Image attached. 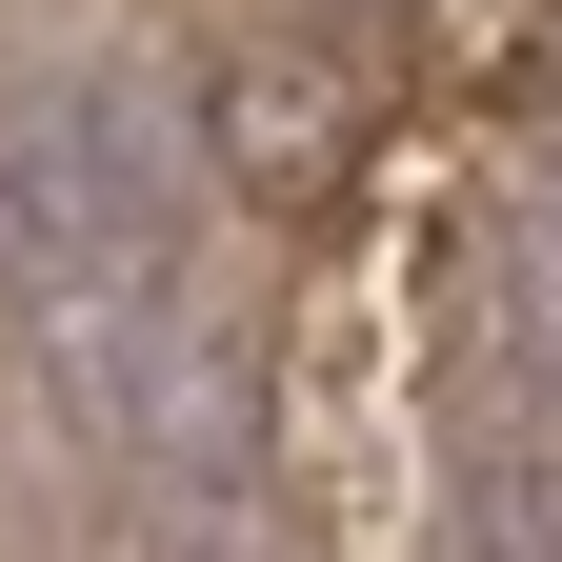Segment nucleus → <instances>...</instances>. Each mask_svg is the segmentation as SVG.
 <instances>
[{
  "mask_svg": "<svg viewBox=\"0 0 562 562\" xmlns=\"http://www.w3.org/2000/svg\"><path fill=\"white\" fill-rule=\"evenodd\" d=\"M21 362H41V402L81 422L121 482H201V462H241V362H222V322H201L181 281H101V302L21 322Z\"/></svg>",
  "mask_w": 562,
  "mask_h": 562,
  "instance_id": "f257e3e1",
  "label": "nucleus"
}]
</instances>
